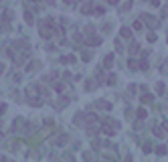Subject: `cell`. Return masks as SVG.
Returning a JSON list of instances; mask_svg holds the SVG:
<instances>
[{
    "label": "cell",
    "mask_w": 168,
    "mask_h": 162,
    "mask_svg": "<svg viewBox=\"0 0 168 162\" xmlns=\"http://www.w3.org/2000/svg\"><path fill=\"white\" fill-rule=\"evenodd\" d=\"M142 20H144V22H148L152 29L158 27V18H154V16H150V14H142Z\"/></svg>",
    "instance_id": "cell-1"
},
{
    "label": "cell",
    "mask_w": 168,
    "mask_h": 162,
    "mask_svg": "<svg viewBox=\"0 0 168 162\" xmlns=\"http://www.w3.org/2000/svg\"><path fill=\"white\" fill-rule=\"evenodd\" d=\"M67 142H69V136H67V134H61V136H57L55 140H53L55 146H65Z\"/></svg>",
    "instance_id": "cell-2"
},
{
    "label": "cell",
    "mask_w": 168,
    "mask_h": 162,
    "mask_svg": "<svg viewBox=\"0 0 168 162\" xmlns=\"http://www.w3.org/2000/svg\"><path fill=\"white\" fill-rule=\"evenodd\" d=\"M95 16H103L105 14V6H101V4H93V10H91Z\"/></svg>",
    "instance_id": "cell-3"
},
{
    "label": "cell",
    "mask_w": 168,
    "mask_h": 162,
    "mask_svg": "<svg viewBox=\"0 0 168 162\" xmlns=\"http://www.w3.org/2000/svg\"><path fill=\"white\" fill-rule=\"evenodd\" d=\"M111 65H113V53L105 55V59H103V69H111Z\"/></svg>",
    "instance_id": "cell-4"
},
{
    "label": "cell",
    "mask_w": 168,
    "mask_h": 162,
    "mask_svg": "<svg viewBox=\"0 0 168 162\" xmlns=\"http://www.w3.org/2000/svg\"><path fill=\"white\" fill-rule=\"evenodd\" d=\"M85 120H87L89 126H97V115L95 113H85Z\"/></svg>",
    "instance_id": "cell-5"
},
{
    "label": "cell",
    "mask_w": 168,
    "mask_h": 162,
    "mask_svg": "<svg viewBox=\"0 0 168 162\" xmlns=\"http://www.w3.org/2000/svg\"><path fill=\"white\" fill-rule=\"evenodd\" d=\"M95 105H97L99 109H107V111L111 109V103H109V101H105V99H99V101L95 103Z\"/></svg>",
    "instance_id": "cell-6"
},
{
    "label": "cell",
    "mask_w": 168,
    "mask_h": 162,
    "mask_svg": "<svg viewBox=\"0 0 168 162\" xmlns=\"http://www.w3.org/2000/svg\"><path fill=\"white\" fill-rule=\"evenodd\" d=\"M91 10H93V4L91 2H83L81 4V14H89Z\"/></svg>",
    "instance_id": "cell-7"
},
{
    "label": "cell",
    "mask_w": 168,
    "mask_h": 162,
    "mask_svg": "<svg viewBox=\"0 0 168 162\" xmlns=\"http://www.w3.org/2000/svg\"><path fill=\"white\" fill-rule=\"evenodd\" d=\"M128 53H130V55H138V53H140V45H138L136 41H134V43L130 45V49H128Z\"/></svg>",
    "instance_id": "cell-8"
},
{
    "label": "cell",
    "mask_w": 168,
    "mask_h": 162,
    "mask_svg": "<svg viewBox=\"0 0 168 162\" xmlns=\"http://www.w3.org/2000/svg\"><path fill=\"white\" fill-rule=\"evenodd\" d=\"M136 115H138V120L142 122V120H146V115H148V111L144 109V107H138V109H136Z\"/></svg>",
    "instance_id": "cell-9"
},
{
    "label": "cell",
    "mask_w": 168,
    "mask_h": 162,
    "mask_svg": "<svg viewBox=\"0 0 168 162\" xmlns=\"http://www.w3.org/2000/svg\"><path fill=\"white\" fill-rule=\"evenodd\" d=\"M101 132H103L105 136H113V134H115V128H109L107 124H103V126H101Z\"/></svg>",
    "instance_id": "cell-10"
},
{
    "label": "cell",
    "mask_w": 168,
    "mask_h": 162,
    "mask_svg": "<svg viewBox=\"0 0 168 162\" xmlns=\"http://www.w3.org/2000/svg\"><path fill=\"white\" fill-rule=\"evenodd\" d=\"M140 101H142V103H152V101H154V95L144 93V95H140Z\"/></svg>",
    "instance_id": "cell-11"
},
{
    "label": "cell",
    "mask_w": 168,
    "mask_h": 162,
    "mask_svg": "<svg viewBox=\"0 0 168 162\" xmlns=\"http://www.w3.org/2000/svg\"><path fill=\"white\" fill-rule=\"evenodd\" d=\"M119 35H122L124 39H132V31H130L128 27H122V29H119Z\"/></svg>",
    "instance_id": "cell-12"
},
{
    "label": "cell",
    "mask_w": 168,
    "mask_h": 162,
    "mask_svg": "<svg viewBox=\"0 0 168 162\" xmlns=\"http://www.w3.org/2000/svg\"><path fill=\"white\" fill-rule=\"evenodd\" d=\"M128 67L132 69V71H138V69H140V61H136V59H130V61H128Z\"/></svg>",
    "instance_id": "cell-13"
},
{
    "label": "cell",
    "mask_w": 168,
    "mask_h": 162,
    "mask_svg": "<svg viewBox=\"0 0 168 162\" xmlns=\"http://www.w3.org/2000/svg\"><path fill=\"white\" fill-rule=\"evenodd\" d=\"M152 132H154V136H156V138H164V130H162L160 126H154V128H152Z\"/></svg>",
    "instance_id": "cell-14"
},
{
    "label": "cell",
    "mask_w": 168,
    "mask_h": 162,
    "mask_svg": "<svg viewBox=\"0 0 168 162\" xmlns=\"http://www.w3.org/2000/svg\"><path fill=\"white\" fill-rule=\"evenodd\" d=\"M101 43V37H89L87 39V45H93V47H95V45H99Z\"/></svg>",
    "instance_id": "cell-15"
},
{
    "label": "cell",
    "mask_w": 168,
    "mask_h": 162,
    "mask_svg": "<svg viewBox=\"0 0 168 162\" xmlns=\"http://www.w3.org/2000/svg\"><path fill=\"white\" fill-rule=\"evenodd\" d=\"M25 20L29 22V25H35V18H33V12L31 10H25Z\"/></svg>",
    "instance_id": "cell-16"
},
{
    "label": "cell",
    "mask_w": 168,
    "mask_h": 162,
    "mask_svg": "<svg viewBox=\"0 0 168 162\" xmlns=\"http://www.w3.org/2000/svg\"><path fill=\"white\" fill-rule=\"evenodd\" d=\"M61 61H63V63H75V55H63Z\"/></svg>",
    "instance_id": "cell-17"
},
{
    "label": "cell",
    "mask_w": 168,
    "mask_h": 162,
    "mask_svg": "<svg viewBox=\"0 0 168 162\" xmlns=\"http://www.w3.org/2000/svg\"><path fill=\"white\" fill-rule=\"evenodd\" d=\"M156 154H158V156H164V154H166V146H164V144H158V146H156Z\"/></svg>",
    "instance_id": "cell-18"
},
{
    "label": "cell",
    "mask_w": 168,
    "mask_h": 162,
    "mask_svg": "<svg viewBox=\"0 0 168 162\" xmlns=\"http://www.w3.org/2000/svg\"><path fill=\"white\" fill-rule=\"evenodd\" d=\"M95 87H97V81H87V83H85V89H87V91H91V89H95Z\"/></svg>",
    "instance_id": "cell-19"
},
{
    "label": "cell",
    "mask_w": 168,
    "mask_h": 162,
    "mask_svg": "<svg viewBox=\"0 0 168 162\" xmlns=\"http://www.w3.org/2000/svg\"><path fill=\"white\" fill-rule=\"evenodd\" d=\"M115 81H117V77H115L113 73H111V75H109V77L105 79V83H107V85H115Z\"/></svg>",
    "instance_id": "cell-20"
},
{
    "label": "cell",
    "mask_w": 168,
    "mask_h": 162,
    "mask_svg": "<svg viewBox=\"0 0 168 162\" xmlns=\"http://www.w3.org/2000/svg\"><path fill=\"white\" fill-rule=\"evenodd\" d=\"M142 150H144V152H146V154H148V152H152V144H150V142H144V146H142Z\"/></svg>",
    "instance_id": "cell-21"
},
{
    "label": "cell",
    "mask_w": 168,
    "mask_h": 162,
    "mask_svg": "<svg viewBox=\"0 0 168 162\" xmlns=\"http://www.w3.org/2000/svg\"><path fill=\"white\" fill-rule=\"evenodd\" d=\"M93 33H95V29H93L91 25H87V27H85V35H87V37H91Z\"/></svg>",
    "instance_id": "cell-22"
},
{
    "label": "cell",
    "mask_w": 168,
    "mask_h": 162,
    "mask_svg": "<svg viewBox=\"0 0 168 162\" xmlns=\"http://www.w3.org/2000/svg\"><path fill=\"white\" fill-rule=\"evenodd\" d=\"M134 29H136V31H142V29H144V22H142V20H136V22H134Z\"/></svg>",
    "instance_id": "cell-23"
},
{
    "label": "cell",
    "mask_w": 168,
    "mask_h": 162,
    "mask_svg": "<svg viewBox=\"0 0 168 162\" xmlns=\"http://www.w3.org/2000/svg\"><path fill=\"white\" fill-rule=\"evenodd\" d=\"M140 69H142V71H146V69H148V61H146V59L140 61Z\"/></svg>",
    "instance_id": "cell-24"
},
{
    "label": "cell",
    "mask_w": 168,
    "mask_h": 162,
    "mask_svg": "<svg viewBox=\"0 0 168 162\" xmlns=\"http://www.w3.org/2000/svg\"><path fill=\"white\" fill-rule=\"evenodd\" d=\"M119 8H122V10H130V8H132V2H124V4H119Z\"/></svg>",
    "instance_id": "cell-25"
},
{
    "label": "cell",
    "mask_w": 168,
    "mask_h": 162,
    "mask_svg": "<svg viewBox=\"0 0 168 162\" xmlns=\"http://www.w3.org/2000/svg\"><path fill=\"white\" fill-rule=\"evenodd\" d=\"M73 41L81 43V41H83V35H81V33H75V35H73Z\"/></svg>",
    "instance_id": "cell-26"
},
{
    "label": "cell",
    "mask_w": 168,
    "mask_h": 162,
    "mask_svg": "<svg viewBox=\"0 0 168 162\" xmlns=\"http://www.w3.org/2000/svg\"><path fill=\"white\" fill-rule=\"evenodd\" d=\"M156 91L158 93H164V83H156Z\"/></svg>",
    "instance_id": "cell-27"
},
{
    "label": "cell",
    "mask_w": 168,
    "mask_h": 162,
    "mask_svg": "<svg viewBox=\"0 0 168 162\" xmlns=\"http://www.w3.org/2000/svg\"><path fill=\"white\" fill-rule=\"evenodd\" d=\"M55 89L59 91V93H63V91H65V85H63V83H57V85H55Z\"/></svg>",
    "instance_id": "cell-28"
},
{
    "label": "cell",
    "mask_w": 168,
    "mask_h": 162,
    "mask_svg": "<svg viewBox=\"0 0 168 162\" xmlns=\"http://www.w3.org/2000/svg\"><path fill=\"white\" fill-rule=\"evenodd\" d=\"M83 158H85L87 162H91V160H93V154H91V152H85V154H83Z\"/></svg>",
    "instance_id": "cell-29"
},
{
    "label": "cell",
    "mask_w": 168,
    "mask_h": 162,
    "mask_svg": "<svg viewBox=\"0 0 168 162\" xmlns=\"http://www.w3.org/2000/svg\"><path fill=\"white\" fill-rule=\"evenodd\" d=\"M148 41L154 43V41H156V33H148Z\"/></svg>",
    "instance_id": "cell-30"
},
{
    "label": "cell",
    "mask_w": 168,
    "mask_h": 162,
    "mask_svg": "<svg viewBox=\"0 0 168 162\" xmlns=\"http://www.w3.org/2000/svg\"><path fill=\"white\" fill-rule=\"evenodd\" d=\"M142 128H144L142 122H136V124H134V130H142Z\"/></svg>",
    "instance_id": "cell-31"
},
{
    "label": "cell",
    "mask_w": 168,
    "mask_h": 162,
    "mask_svg": "<svg viewBox=\"0 0 168 162\" xmlns=\"http://www.w3.org/2000/svg\"><path fill=\"white\" fill-rule=\"evenodd\" d=\"M4 111H6V103H0V115H2Z\"/></svg>",
    "instance_id": "cell-32"
},
{
    "label": "cell",
    "mask_w": 168,
    "mask_h": 162,
    "mask_svg": "<svg viewBox=\"0 0 168 162\" xmlns=\"http://www.w3.org/2000/svg\"><path fill=\"white\" fill-rule=\"evenodd\" d=\"M162 128H164V130H166V132H168V120H166V122H164V124H162Z\"/></svg>",
    "instance_id": "cell-33"
},
{
    "label": "cell",
    "mask_w": 168,
    "mask_h": 162,
    "mask_svg": "<svg viewBox=\"0 0 168 162\" xmlns=\"http://www.w3.org/2000/svg\"><path fill=\"white\" fill-rule=\"evenodd\" d=\"M126 162H132V156H130V154L126 156Z\"/></svg>",
    "instance_id": "cell-34"
},
{
    "label": "cell",
    "mask_w": 168,
    "mask_h": 162,
    "mask_svg": "<svg viewBox=\"0 0 168 162\" xmlns=\"http://www.w3.org/2000/svg\"><path fill=\"white\" fill-rule=\"evenodd\" d=\"M2 162H10V160H2Z\"/></svg>",
    "instance_id": "cell-35"
}]
</instances>
